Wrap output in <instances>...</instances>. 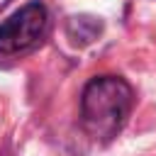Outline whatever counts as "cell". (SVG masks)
Segmentation results:
<instances>
[{
  "instance_id": "1",
  "label": "cell",
  "mask_w": 156,
  "mask_h": 156,
  "mask_svg": "<svg viewBox=\"0 0 156 156\" xmlns=\"http://www.w3.org/2000/svg\"><path fill=\"white\" fill-rule=\"evenodd\" d=\"M134 107V88L122 76H95L80 93V127L95 144H110Z\"/></svg>"
},
{
  "instance_id": "2",
  "label": "cell",
  "mask_w": 156,
  "mask_h": 156,
  "mask_svg": "<svg viewBox=\"0 0 156 156\" xmlns=\"http://www.w3.org/2000/svg\"><path fill=\"white\" fill-rule=\"evenodd\" d=\"M49 34V10L41 0H32L12 17L0 22V56H22L34 51Z\"/></svg>"
},
{
  "instance_id": "3",
  "label": "cell",
  "mask_w": 156,
  "mask_h": 156,
  "mask_svg": "<svg viewBox=\"0 0 156 156\" xmlns=\"http://www.w3.org/2000/svg\"><path fill=\"white\" fill-rule=\"evenodd\" d=\"M105 29V22L95 15H71L66 20V37L73 46L93 44Z\"/></svg>"
},
{
  "instance_id": "4",
  "label": "cell",
  "mask_w": 156,
  "mask_h": 156,
  "mask_svg": "<svg viewBox=\"0 0 156 156\" xmlns=\"http://www.w3.org/2000/svg\"><path fill=\"white\" fill-rule=\"evenodd\" d=\"M10 2H12V0H0V12H2V10H5V7L10 5Z\"/></svg>"
}]
</instances>
